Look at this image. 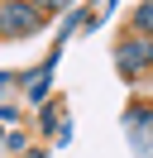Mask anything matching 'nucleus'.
I'll return each mask as SVG.
<instances>
[{
	"instance_id": "obj_1",
	"label": "nucleus",
	"mask_w": 153,
	"mask_h": 158,
	"mask_svg": "<svg viewBox=\"0 0 153 158\" xmlns=\"http://www.w3.org/2000/svg\"><path fill=\"white\" fill-rule=\"evenodd\" d=\"M48 24V15L34 0H0V39H29Z\"/></svg>"
},
{
	"instance_id": "obj_2",
	"label": "nucleus",
	"mask_w": 153,
	"mask_h": 158,
	"mask_svg": "<svg viewBox=\"0 0 153 158\" xmlns=\"http://www.w3.org/2000/svg\"><path fill=\"white\" fill-rule=\"evenodd\" d=\"M115 67H120L124 77L148 72L153 67V39H148V34H124V39L115 43Z\"/></svg>"
},
{
	"instance_id": "obj_3",
	"label": "nucleus",
	"mask_w": 153,
	"mask_h": 158,
	"mask_svg": "<svg viewBox=\"0 0 153 158\" xmlns=\"http://www.w3.org/2000/svg\"><path fill=\"white\" fill-rule=\"evenodd\" d=\"M124 134H129L139 158H153V106H129L124 110Z\"/></svg>"
},
{
	"instance_id": "obj_4",
	"label": "nucleus",
	"mask_w": 153,
	"mask_h": 158,
	"mask_svg": "<svg viewBox=\"0 0 153 158\" xmlns=\"http://www.w3.org/2000/svg\"><path fill=\"white\" fill-rule=\"evenodd\" d=\"M134 34H148L153 39V0H143L139 10H134Z\"/></svg>"
},
{
	"instance_id": "obj_5",
	"label": "nucleus",
	"mask_w": 153,
	"mask_h": 158,
	"mask_svg": "<svg viewBox=\"0 0 153 158\" xmlns=\"http://www.w3.org/2000/svg\"><path fill=\"white\" fill-rule=\"evenodd\" d=\"M34 5H38V10H43V15H53V10H67L72 0H34Z\"/></svg>"
},
{
	"instance_id": "obj_6",
	"label": "nucleus",
	"mask_w": 153,
	"mask_h": 158,
	"mask_svg": "<svg viewBox=\"0 0 153 158\" xmlns=\"http://www.w3.org/2000/svg\"><path fill=\"white\" fill-rule=\"evenodd\" d=\"M5 86H10V77H5V72H0V91H5Z\"/></svg>"
}]
</instances>
